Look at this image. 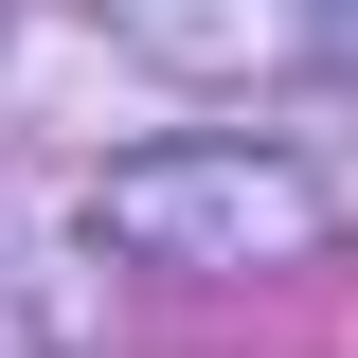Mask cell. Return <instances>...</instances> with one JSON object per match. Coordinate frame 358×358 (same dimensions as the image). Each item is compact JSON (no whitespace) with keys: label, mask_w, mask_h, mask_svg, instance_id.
<instances>
[{"label":"cell","mask_w":358,"mask_h":358,"mask_svg":"<svg viewBox=\"0 0 358 358\" xmlns=\"http://www.w3.org/2000/svg\"><path fill=\"white\" fill-rule=\"evenodd\" d=\"M90 233H108L126 268L215 287V268H287V251H322V179L268 162V143H143V162H108Z\"/></svg>","instance_id":"1"}]
</instances>
